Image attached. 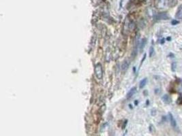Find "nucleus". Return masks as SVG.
<instances>
[{
    "instance_id": "obj_9",
    "label": "nucleus",
    "mask_w": 182,
    "mask_h": 136,
    "mask_svg": "<svg viewBox=\"0 0 182 136\" xmlns=\"http://www.w3.org/2000/svg\"><path fill=\"white\" fill-rule=\"evenodd\" d=\"M177 103L179 105H181L182 104V95H180L178 97L177 100Z\"/></svg>"
},
{
    "instance_id": "obj_11",
    "label": "nucleus",
    "mask_w": 182,
    "mask_h": 136,
    "mask_svg": "<svg viewBox=\"0 0 182 136\" xmlns=\"http://www.w3.org/2000/svg\"><path fill=\"white\" fill-rule=\"evenodd\" d=\"M146 44V39H143L142 40V42H141V50H142V49L145 47V45Z\"/></svg>"
},
{
    "instance_id": "obj_10",
    "label": "nucleus",
    "mask_w": 182,
    "mask_h": 136,
    "mask_svg": "<svg viewBox=\"0 0 182 136\" xmlns=\"http://www.w3.org/2000/svg\"><path fill=\"white\" fill-rule=\"evenodd\" d=\"M154 54V48L153 46H151L150 49H149V57H151L153 56Z\"/></svg>"
},
{
    "instance_id": "obj_1",
    "label": "nucleus",
    "mask_w": 182,
    "mask_h": 136,
    "mask_svg": "<svg viewBox=\"0 0 182 136\" xmlns=\"http://www.w3.org/2000/svg\"><path fill=\"white\" fill-rule=\"evenodd\" d=\"M95 74H96V78L99 80H101L103 78V70L102 66L100 63H98L95 66Z\"/></svg>"
},
{
    "instance_id": "obj_8",
    "label": "nucleus",
    "mask_w": 182,
    "mask_h": 136,
    "mask_svg": "<svg viewBox=\"0 0 182 136\" xmlns=\"http://www.w3.org/2000/svg\"><path fill=\"white\" fill-rule=\"evenodd\" d=\"M168 2L167 0H160L159 2V6L161 8H164L167 5Z\"/></svg>"
},
{
    "instance_id": "obj_13",
    "label": "nucleus",
    "mask_w": 182,
    "mask_h": 136,
    "mask_svg": "<svg viewBox=\"0 0 182 136\" xmlns=\"http://www.w3.org/2000/svg\"><path fill=\"white\" fill-rule=\"evenodd\" d=\"M179 23V21H176V20H174L172 21V24H173V25H175L176 24H178Z\"/></svg>"
},
{
    "instance_id": "obj_3",
    "label": "nucleus",
    "mask_w": 182,
    "mask_h": 136,
    "mask_svg": "<svg viewBox=\"0 0 182 136\" xmlns=\"http://www.w3.org/2000/svg\"><path fill=\"white\" fill-rule=\"evenodd\" d=\"M137 92V87H132V88L130 90V91L127 92V98L129 99V98L132 97L133 95L135 94V92Z\"/></svg>"
},
{
    "instance_id": "obj_4",
    "label": "nucleus",
    "mask_w": 182,
    "mask_h": 136,
    "mask_svg": "<svg viewBox=\"0 0 182 136\" xmlns=\"http://www.w3.org/2000/svg\"><path fill=\"white\" fill-rule=\"evenodd\" d=\"M168 115H169V119H170V122L171 125H172L173 127L176 128L177 127V122H176L175 118H174L173 116V114L171 113H169L168 114Z\"/></svg>"
},
{
    "instance_id": "obj_6",
    "label": "nucleus",
    "mask_w": 182,
    "mask_h": 136,
    "mask_svg": "<svg viewBox=\"0 0 182 136\" xmlns=\"http://www.w3.org/2000/svg\"><path fill=\"white\" fill-rule=\"evenodd\" d=\"M129 65H130V63L128 61H125L123 64H122V66H121V69L123 71H125V70H127V68L129 67Z\"/></svg>"
},
{
    "instance_id": "obj_12",
    "label": "nucleus",
    "mask_w": 182,
    "mask_h": 136,
    "mask_svg": "<svg viewBox=\"0 0 182 136\" xmlns=\"http://www.w3.org/2000/svg\"><path fill=\"white\" fill-rule=\"evenodd\" d=\"M157 18H158L159 19H165L167 18V16H166V15H164V14H160V15H159L158 17Z\"/></svg>"
},
{
    "instance_id": "obj_2",
    "label": "nucleus",
    "mask_w": 182,
    "mask_h": 136,
    "mask_svg": "<svg viewBox=\"0 0 182 136\" xmlns=\"http://www.w3.org/2000/svg\"><path fill=\"white\" fill-rule=\"evenodd\" d=\"M175 17L177 19H179V20L182 19V5H181L178 8V10L177 11L175 15Z\"/></svg>"
},
{
    "instance_id": "obj_7",
    "label": "nucleus",
    "mask_w": 182,
    "mask_h": 136,
    "mask_svg": "<svg viewBox=\"0 0 182 136\" xmlns=\"http://www.w3.org/2000/svg\"><path fill=\"white\" fill-rule=\"evenodd\" d=\"M147 83V78H143V80L140 82V84H139L140 89H143V87L146 85Z\"/></svg>"
},
{
    "instance_id": "obj_5",
    "label": "nucleus",
    "mask_w": 182,
    "mask_h": 136,
    "mask_svg": "<svg viewBox=\"0 0 182 136\" xmlns=\"http://www.w3.org/2000/svg\"><path fill=\"white\" fill-rule=\"evenodd\" d=\"M162 101L165 103H167V104H168V103H170L171 102V98L169 95H164V96L162 97Z\"/></svg>"
}]
</instances>
